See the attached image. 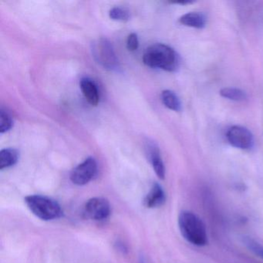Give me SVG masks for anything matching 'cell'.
Segmentation results:
<instances>
[{"mask_svg": "<svg viewBox=\"0 0 263 263\" xmlns=\"http://www.w3.org/2000/svg\"><path fill=\"white\" fill-rule=\"evenodd\" d=\"M109 16L114 21H126L129 19V13L127 10L120 7H114L110 10Z\"/></svg>", "mask_w": 263, "mask_h": 263, "instance_id": "17", "label": "cell"}, {"mask_svg": "<svg viewBox=\"0 0 263 263\" xmlns=\"http://www.w3.org/2000/svg\"><path fill=\"white\" fill-rule=\"evenodd\" d=\"M139 46L138 36L136 33H130L127 40V48L129 51H135Z\"/></svg>", "mask_w": 263, "mask_h": 263, "instance_id": "18", "label": "cell"}, {"mask_svg": "<svg viewBox=\"0 0 263 263\" xmlns=\"http://www.w3.org/2000/svg\"><path fill=\"white\" fill-rule=\"evenodd\" d=\"M220 95L223 98H227L234 101H244L247 99V95L246 92L241 89L235 87H226L220 90Z\"/></svg>", "mask_w": 263, "mask_h": 263, "instance_id": "14", "label": "cell"}, {"mask_svg": "<svg viewBox=\"0 0 263 263\" xmlns=\"http://www.w3.org/2000/svg\"><path fill=\"white\" fill-rule=\"evenodd\" d=\"M139 263H145V261H144V258L141 257V260H140Z\"/></svg>", "mask_w": 263, "mask_h": 263, "instance_id": "19", "label": "cell"}, {"mask_svg": "<svg viewBox=\"0 0 263 263\" xmlns=\"http://www.w3.org/2000/svg\"><path fill=\"white\" fill-rule=\"evenodd\" d=\"M227 139L231 145L241 150L252 148L255 143L252 132L242 126L231 127L227 132Z\"/></svg>", "mask_w": 263, "mask_h": 263, "instance_id": "6", "label": "cell"}, {"mask_svg": "<svg viewBox=\"0 0 263 263\" xmlns=\"http://www.w3.org/2000/svg\"><path fill=\"white\" fill-rule=\"evenodd\" d=\"M166 201L165 192L158 183L152 185L150 192L144 198V205L148 209L161 207Z\"/></svg>", "mask_w": 263, "mask_h": 263, "instance_id": "9", "label": "cell"}, {"mask_svg": "<svg viewBox=\"0 0 263 263\" xmlns=\"http://www.w3.org/2000/svg\"><path fill=\"white\" fill-rule=\"evenodd\" d=\"M93 57L98 64L109 70H117L119 68V62L113 46L108 40L101 38L92 44Z\"/></svg>", "mask_w": 263, "mask_h": 263, "instance_id": "4", "label": "cell"}, {"mask_svg": "<svg viewBox=\"0 0 263 263\" xmlns=\"http://www.w3.org/2000/svg\"><path fill=\"white\" fill-rule=\"evenodd\" d=\"M243 243L255 255L263 258V246L260 245L258 241L252 239V238H249V237H245L243 238Z\"/></svg>", "mask_w": 263, "mask_h": 263, "instance_id": "16", "label": "cell"}, {"mask_svg": "<svg viewBox=\"0 0 263 263\" xmlns=\"http://www.w3.org/2000/svg\"><path fill=\"white\" fill-rule=\"evenodd\" d=\"M84 212L90 219L102 221L110 215V203L106 198L101 197L90 198L86 203Z\"/></svg>", "mask_w": 263, "mask_h": 263, "instance_id": "7", "label": "cell"}, {"mask_svg": "<svg viewBox=\"0 0 263 263\" xmlns=\"http://www.w3.org/2000/svg\"><path fill=\"white\" fill-rule=\"evenodd\" d=\"M179 22L185 27L192 28L202 29L206 26L207 19L205 15L198 12H191L183 15L179 19Z\"/></svg>", "mask_w": 263, "mask_h": 263, "instance_id": "10", "label": "cell"}, {"mask_svg": "<svg viewBox=\"0 0 263 263\" xmlns=\"http://www.w3.org/2000/svg\"><path fill=\"white\" fill-rule=\"evenodd\" d=\"M143 62L147 67L174 72L180 65L178 53L169 46L163 44H154L146 50Z\"/></svg>", "mask_w": 263, "mask_h": 263, "instance_id": "2", "label": "cell"}, {"mask_svg": "<svg viewBox=\"0 0 263 263\" xmlns=\"http://www.w3.org/2000/svg\"><path fill=\"white\" fill-rule=\"evenodd\" d=\"M13 119L11 115L4 109L0 110V133L8 132L13 127Z\"/></svg>", "mask_w": 263, "mask_h": 263, "instance_id": "15", "label": "cell"}, {"mask_svg": "<svg viewBox=\"0 0 263 263\" xmlns=\"http://www.w3.org/2000/svg\"><path fill=\"white\" fill-rule=\"evenodd\" d=\"M146 150H147L148 159L152 163V167H153L157 176L160 179L164 180L165 178V167H164V162H163L162 158L160 155L159 149L155 144H148Z\"/></svg>", "mask_w": 263, "mask_h": 263, "instance_id": "8", "label": "cell"}, {"mask_svg": "<svg viewBox=\"0 0 263 263\" xmlns=\"http://www.w3.org/2000/svg\"><path fill=\"white\" fill-rule=\"evenodd\" d=\"M178 227L183 238L195 246H206L209 241L205 224L191 211H182L178 216Z\"/></svg>", "mask_w": 263, "mask_h": 263, "instance_id": "1", "label": "cell"}, {"mask_svg": "<svg viewBox=\"0 0 263 263\" xmlns=\"http://www.w3.org/2000/svg\"><path fill=\"white\" fill-rule=\"evenodd\" d=\"M161 100L166 107L174 110L180 111L181 109V101L176 93L172 90H165L161 93Z\"/></svg>", "mask_w": 263, "mask_h": 263, "instance_id": "13", "label": "cell"}, {"mask_svg": "<svg viewBox=\"0 0 263 263\" xmlns=\"http://www.w3.org/2000/svg\"><path fill=\"white\" fill-rule=\"evenodd\" d=\"M80 85H81L83 95L85 97L89 104H91L92 106L98 105L100 101V95L95 83L85 78L81 80Z\"/></svg>", "mask_w": 263, "mask_h": 263, "instance_id": "11", "label": "cell"}, {"mask_svg": "<svg viewBox=\"0 0 263 263\" xmlns=\"http://www.w3.org/2000/svg\"><path fill=\"white\" fill-rule=\"evenodd\" d=\"M24 200L30 212L44 221L58 219L64 215L59 203L48 197L40 195H29Z\"/></svg>", "mask_w": 263, "mask_h": 263, "instance_id": "3", "label": "cell"}, {"mask_svg": "<svg viewBox=\"0 0 263 263\" xmlns=\"http://www.w3.org/2000/svg\"><path fill=\"white\" fill-rule=\"evenodd\" d=\"M98 172V164L93 158H88L77 166L70 175V180L77 185H84L90 182Z\"/></svg>", "mask_w": 263, "mask_h": 263, "instance_id": "5", "label": "cell"}, {"mask_svg": "<svg viewBox=\"0 0 263 263\" xmlns=\"http://www.w3.org/2000/svg\"><path fill=\"white\" fill-rule=\"evenodd\" d=\"M19 152L16 149H3L0 152V169L4 170L15 165L19 160Z\"/></svg>", "mask_w": 263, "mask_h": 263, "instance_id": "12", "label": "cell"}]
</instances>
